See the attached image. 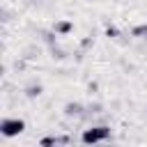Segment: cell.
I'll use <instances>...</instances> for the list:
<instances>
[{"mask_svg":"<svg viewBox=\"0 0 147 147\" xmlns=\"http://www.w3.org/2000/svg\"><path fill=\"white\" fill-rule=\"evenodd\" d=\"M23 129H25V122H23V119H16V117H7V119L0 122V133L7 136V138L18 136Z\"/></svg>","mask_w":147,"mask_h":147,"instance_id":"6da1fadb","label":"cell"},{"mask_svg":"<svg viewBox=\"0 0 147 147\" xmlns=\"http://www.w3.org/2000/svg\"><path fill=\"white\" fill-rule=\"evenodd\" d=\"M110 136V129L108 126H94V129H85L83 131V142H101Z\"/></svg>","mask_w":147,"mask_h":147,"instance_id":"7a4b0ae2","label":"cell"},{"mask_svg":"<svg viewBox=\"0 0 147 147\" xmlns=\"http://www.w3.org/2000/svg\"><path fill=\"white\" fill-rule=\"evenodd\" d=\"M71 30H74V23L71 21H57L55 23V32L57 34H69Z\"/></svg>","mask_w":147,"mask_h":147,"instance_id":"3957f363","label":"cell"},{"mask_svg":"<svg viewBox=\"0 0 147 147\" xmlns=\"http://www.w3.org/2000/svg\"><path fill=\"white\" fill-rule=\"evenodd\" d=\"M131 34H133V37H147V25H136V28L131 30Z\"/></svg>","mask_w":147,"mask_h":147,"instance_id":"277c9868","label":"cell"},{"mask_svg":"<svg viewBox=\"0 0 147 147\" xmlns=\"http://www.w3.org/2000/svg\"><path fill=\"white\" fill-rule=\"evenodd\" d=\"M41 94V85H32V87H28V96H39Z\"/></svg>","mask_w":147,"mask_h":147,"instance_id":"5b68a950","label":"cell"},{"mask_svg":"<svg viewBox=\"0 0 147 147\" xmlns=\"http://www.w3.org/2000/svg\"><path fill=\"white\" fill-rule=\"evenodd\" d=\"M78 110H80V106H78V103H69V106L64 108V113H67V115H76Z\"/></svg>","mask_w":147,"mask_h":147,"instance_id":"8992f818","label":"cell"},{"mask_svg":"<svg viewBox=\"0 0 147 147\" xmlns=\"http://www.w3.org/2000/svg\"><path fill=\"white\" fill-rule=\"evenodd\" d=\"M106 34H108V37H117V34H119V30H117V28H108V30H106Z\"/></svg>","mask_w":147,"mask_h":147,"instance_id":"52a82bcc","label":"cell"},{"mask_svg":"<svg viewBox=\"0 0 147 147\" xmlns=\"http://www.w3.org/2000/svg\"><path fill=\"white\" fill-rule=\"evenodd\" d=\"M53 142H60V138H44L41 145H53Z\"/></svg>","mask_w":147,"mask_h":147,"instance_id":"ba28073f","label":"cell"}]
</instances>
